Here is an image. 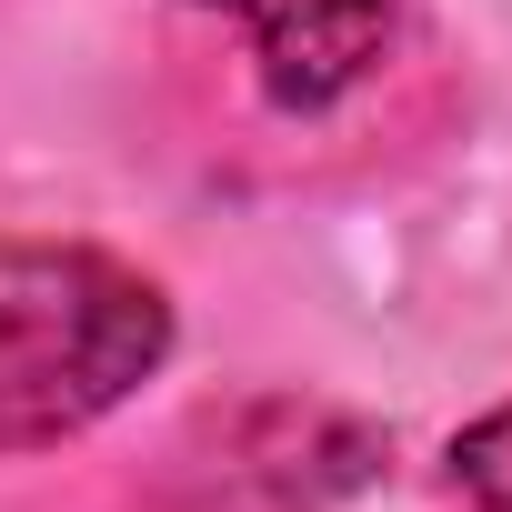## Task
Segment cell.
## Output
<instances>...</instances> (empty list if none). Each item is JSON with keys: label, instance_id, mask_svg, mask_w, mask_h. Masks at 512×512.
<instances>
[{"label": "cell", "instance_id": "cell-1", "mask_svg": "<svg viewBox=\"0 0 512 512\" xmlns=\"http://www.w3.org/2000/svg\"><path fill=\"white\" fill-rule=\"evenodd\" d=\"M171 352L151 272L91 241H0V452H41L121 412Z\"/></svg>", "mask_w": 512, "mask_h": 512}, {"label": "cell", "instance_id": "cell-2", "mask_svg": "<svg viewBox=\"0 0 512 512\" xmlns=\"http://www.w3.org/2000/svg\"><path fill=\"white\" fill-rule=\"evenodd\" d=\"M251 21V61L282 111H332L392 41V0H221Z\"/></svg>", "mask_w": 512, "mask_h": 512}, {"label": "cell", "instance_id": "cell-3", "mask_svg": "<svg viewBox=\"0 0 512 512\" xmlns=\"http://www.w3.org/2000/svg\"><path fill=\"white\" fill-rule=\"evenodd\" d=\"M452 492L472 512H512V402L452 432Z\"/></svg>", "mask_w": 512, "mask_h": 512}]
</instances>
